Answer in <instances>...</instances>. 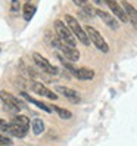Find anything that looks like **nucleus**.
<instances>
[{"label": "nucleus", "mask_w": 137, "mask_h": 146, "mask_svg": "<svg viewBox=\"0 0 137 146\" xmlns=\"http://www.w3.org/2000/svg\"><path fill=\"white\" fill-rule=\"evenodd\" d=\"M31 128H32L34 134H41L43 131H44V123H43V119H40V118L32 119V123H31Z\"/></svg>", "instance_id": "nucleus-17"}, {"label": "nucleus", "mask_w": 137, "mask_h": 146, "mask_svg": "<svg viewBox=\"0 0 137 146\" xmlns=\"http://www.w3.org/2000/svg\"><path fill=\"white\" fill-rule=\"evenodd\" d=\"M11 6H12V12H13V13L19 12V7H21L19 0H12V2H11Z\"/></svg>", "instance_id": "nucleus-19"}, {"label": "nucleus", "mask_w": 137, "mask_h": 146, "mask_svg": "<svg viewBox=\"0 0 137 146\" xmlns=\"http://www.w3.org/2000/svg\"><path fill=\"white\" fill-rule=\"evenodd\" d=\"M53 111H55V112H58V115L61 117V118H64V119H69V118L72 117V114L69 112V111L64 109V108H61V106H55V105H53Z\"/></svg>", "instance_id": "nucleus-18"}, {"label": "nucleus", "mask_w": 137, "mask_h": 146, "mask_svg": "<svg viewBox=\"0 0 137 146\" xmlns=\"http://www.w3.org/2000/svg\"><path fill=\"white\" fill-rule=\"evenodd\" d=\"M56 90L59 92V94H62L64 98H66V99H69L72 104H78L80 102V94L77 93L75 90H72V89H66V87H61V86H59V87H56Z\"/></svg>", "instance_id": "nucleus-12"}, {"label": "nucleus", "mask_w": 137, "mask_h": 146, "mask_svg": "<svg viewBox=\"0 0 137 146\" xmlns=\"http://www.w3.org/2000/svg\"><path fill=\"white\" fill-rule=\"evenodd\" d=\"M84 30L87 31L90 41L100 50V52H103V53H108V52H109V47H108V44H106L105 38L102 37V34H100L96 28H93V27H90V25H87V27H85Z\"/></svg>", "instance_id": "nucleus-5"}, {"label": "nucleus", "mask_w": 137, "mask_h": 146, "mask_svg": "<svg viewBox=\"0 0 137 146\" xmlns=\"http://www.w3.org/2000/svg\"><path fill=\"white\" fill-rule=\"evenodd\" d=\"M96 15L99 16V18L103 21L109 28H112V30H118L119 28V22L114 18L112 15H109L108 12H105V11H102V9H96Z\"/></svg>", "instance_id": "nucleus-10"}, {"label": "nucleus", "mask_w": 137, "mask_h": 146, "mask_svg": "<svg viewBox=\"0 0 137 146\" xmlns=\"http://www.w3.org/2000/svg\"><path fill=\"white\" fill-rule=\"evenodd\" d=\"M34 13H36V6L31 5V3H27L24 7H22V16H24V19L25 21H30Z\"/></svg>", "instance_id": "nucleus-15"}, {"label": "nucleus", "mask_w": 137, "mask_h": 146, "mask_svg": "<svg viewBox=\"0 0 137 146\" xmlns=\"http://www.w3.org/2000/svg\"><path fill=\"white\" fill-rule=\"evenodd\" d=\"M72 2L85 13V16H95L96 15V11L93 9V6L90 5L89 0H72Z\"/></svg>", "instance_id": "nucleus-14"}, {"label": "nucleus", "mask_w": 137, "mask_h": 146, "mask_svg": "<svg viewBox=\"0 0 137 146\" xmlns=\"http://www.w3.org/2000/svg\"><path fill=\"white\" fill-rule=\"evenodd\" d=\"M121 6L124 7V11H125V13H127V16H128V21L133 24L134 30L137 31V9H136L131 3L125 2V0H122V2H121Z\"/></svg>", "instance_id": "nucleus-11"}, {"label": "nucleus", "mask_w": 137, "mask_h": 146, "mask_svg": "<svg viewBox=\"0 0 137 146\" xmlns=\"http://www.w3.org/2000/svg\"><path fill=\"white\" fill-rule=\"evenodd\" d=\"M72 75L75 77V78H78L81 81L84 80H91L93 77H95V71L93 70H89V68H78V70H75L72 71Z\"/></svg>", "instance_id": "nucleus-13"}, {"label": "nucleus", "mask_w": 137, "mask_h": 146, "mask_svg": "<svg viewBox=\"0 0 137 146\" xmlns=\"http://www.w3.org/2000/svg\"><path fill=\"white\" fill-rule=\"evenodd\" d=\"M55 31L58 34V37L61 38L65 44L71 46V47H75V36L65 22H62L61 19H56L55 21Z\"/></svg>", "instance_id": "nucleus-2"}, {"label": "nucleus", "mask_w": 137, "mask_h": 146, "mask_svg": "<svg viewBox=\"0 0 137 146\" xmlns=\"http://www.w3.org/2000/svg\"><path fill=\"white\" fill-rule=\"evenodd\" d=\"M30 119L25 117V115H15L13 119H12V123H11V127H9V131L7 133H11L13 134L15 137H25V134L28 133L30 130Z\"/></svg>", "instance_id": "nucleus-1"}, {"label": "nucleus", "mask_w": 137, "mask_h": 146, "mask_svg": "<svg viewBox=\"0 0 137 146\" xmlns=\"http://www.w3.org/2000/svg\"><path fill=\"white\" fill-rule=\"evenodd\" d=\"M31 90L34 92V93H37V94H40V96H44V98H49V99H53V100H56L58 99V94L56 93H53L52 90H49L46 86H43L41 83H31Z\"/></svg>", "instance_id": "nucleus-9"}, {"label": "nucleus", "mask_w": 137, "mask_h": 146, "mask_svg": "<svg viewBox=\"0 0 137 146\" xmlns=\"http://www.w3.org/2000/svg\"><path fill=\"white\" fill-rule=\"evenodd\" d=\"M0 142H2V146H11L12 145V140L9 139V137H6V136L0 137Z\"/></svg>", "instance_id": "nucleus-20"}, {"label": "nucleus", "mask_w": 137, "mask_h": 146, "mask_svg": "<svg viewBox=\"0 0 137 146\" xmlns=\"http://www.w3.org/2000/svg\"><path fill=\"white\" fill-rule=\"evenodd\" d=\"M32 59H34V64H36V65L40 68V70H43L44 72H47V74H50V75H56V74L59 72L58 68L53 66L46 58H43L40 53L34 52V53H32Z\"/></svg>", "instance_id": "nucleus-6"}, {"label": "nucleus", "mask_w": 137, "mask_h": 146, "mask_svg": "<svg viewBox=\"0 0 137 146\" xmlns=\"http://www.w3.org/2000/svg\"><path fill=\"white\" fill-rule=\"evenodd\" d=\"M52 44H53L56 49L61 50L62 55H64V58L66 59V61L75 62V61H78V59H80V52H78V50H77L75 47H71V46L65 44L61 38H53V40H52Z\"/></svg>", "instance_id": "nucleus-4"}, {"label": "nucleus", "mask_w": 137, "mask_h": 146, "mask_svg": "<svg viewBox=\"0 0 137 146\" xmlns=\"http://www.w3.org/2000/svg\"><path fill=\"white\" fill-rule=\"evenodd\" d=\"M65 22H66L68 27H69V30L74 33V36L78 38L83 44H85V46L90 44V38H89L87 31H84V30L81 28V25L78 24V21H77L72 15H66V16H65Z\"/></svg>", "instance_id": "nucleus-3"}, {"label": "nucleus", "mask_w": 137, "mask_h": 146, "mask_svg": "<svg viewBox=\"0 0 137 146\" xmlns=\"http://www.w3.org/2000/svg\"><path fill=\"white\" fill-rule=\"evenodd\" d=\"M2 102H3L5 106H7V109H9L11 112H15V114H18L19 111L25 106L24 104H21V100H18L15 96H12V94H9V93H6L5 90L2 92Z\"/></svg>", "instance_id": "nucleus-7"}, {"label": "nucleus", "mask_w": 137, "mask_h": 146, "mask_svg": "<svg viewBox=\"0 0 137 146\" xmlns=\"http://www.w3.org/2000/svg\"><path fill=\"white\" fill-rule=\"evenodd\" d=\"M105 3L111 7V11L114 12V15H115L121 22H127V21H128V16H127V13H125V11H124V7L119 5L116 0H105Z\"/></svg>", "instance_id": "nucleus-8"}, {"label": "nucleus", "mask_w": 137, "mask_h": 146, "mask_svg": "<svg viewBox=\"0 0 137 146\" xmlns=\"http://www.w3.org/2000/svg\"><path fill=\"white\" fill-rule=\"evenodd\" d=\"M22 98H25L28 102H31L32 105H36V106H38L40 109H43V111H46V112H50V108L46 105V104H43V102H40V100H37V99H32L30 94H27L25 92H22Z\"/></svg>", "instance_id": "nucleus-16"}, {"label": "nucleus", "mask_w": 137, "mask_h": 146, "mask_svg": "<svg viewBox=\"0 0 137 146\" xmlns=\"http://www.w3.org/2000/svg\"><path fill=\"white\" fill-rule=\"evenodd\" d=\"M27 2H28V3H30V0H27Z\"/></svg>", "instance_id": "nucleus-21"}]
</instances>
